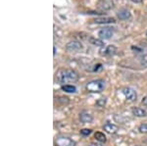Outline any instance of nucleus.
<instances>
[{"label":"nucleus","instance_id":"nucleus-19","mask_svg":"<svg viewBox=\"0 0 147 146\" xmlns=\"http://www.w3.org/2000/svg\"><path fill=\"white\" fill-rule=\"evenodd\" d=\"M91 133H92V129H84L80 131V135L82 136H88L91 135Z\"/></svg>","mask_w":147,"mask_h":146},{"label":"nucleus","instance_id":"nucleus-6","mask_svg":"<svg viewBox=\"0 0 147 146\" xmlns=\"http://www.w3.org/2000/svg\"><path fill=\"white\" fill-rule=\"evenodd\" d=\"M56 146H75V142L70 137L59 136L55 141Z\"/></svg>","mask_w":147,"mask_h":146},{"label":"nucleus","instance_id":"nucleus-5","mask_svg":"<svg viewBox=\"0 0 147 146\" xmlns=\"http://www.w3.org/2000/svg\"><path fill=\"white\" fill-rule=\"evenodd\" d=\"M66 49H67L68 52L78 53L82 49V44L78 40H73V41H70L67 45H66Z\"/></svg>","mask_w":147,"mask_h":146},{"label":"nucleus","instance_id":"nucleus-13","mask_svg":"<svg viewBox=\"0 0 147 146\" xmlns=\"http://www.w3.org/2000/svg\"><path fill=\"white\" fill-rule=\"evenodd\" d=\"M99 7L103 10H110L114 7V3L112 0H101L99 2Z\"/></svg>","mask_w":147,"mask_h":146},{"label":"nucleus","instance_id":"nucleus-14","mask_svg":"<svg viewBox=\"0 0 147 146\" xmlns=\"http://www.w3.org/2000/svg\"><path fill=\"white\" fill-rule=\"evenodd\" d=\"M88 41H89V43L92 44V45H94V46H100V47H104V46H105V43H104V41L102 40V39H100V38L89 37Z\"/></svg>","mask_w":147,"mask_h":146},{"label":"nucleus","instance_id":"nucleus-23","mask_svg":"<svg viewBox=\"0 0 147 146\" xmlns=\"http://www.w3.org/2000/svg\"><path fill=\"white\" fill-rule=\"evenodd\" d=\"M89 146H102L101 143H97V142H91Z\"/></svg>","mask_w":147,"mask_h":146},{"label":"nucleus","instance_id":"nucleus-25","mask_svg":"<svg viewBox=\"0 0 147 146\" xmlns=\"http://www.w3.org/2000/svg\"><path fill=\"white\" fill-rule=\"evenodd\" d=\"M146 35H147V30H146Z\"/></svg>","mask_w":147,"mask_h":146},{"label":"nucleus","instance_id":"nucleus-8","mask_svg":"<svg viewBox=\"0 0 147 146\" xmlns=\"http://www.w3.org/2000/svg\"><path fill=\"white\" fill-rule=\"evenodd\" d=\"M80 121L84 124H91L93 122V116L90 113L84 111L80 114Z\"/></svg>","mask_w":147,"mask_h":146},{"label":"nucleus","instance_id":"nucleus-26","mask_svg":"<svg viewBox=\"0 0 147 146\" xmlns=\"http://www.w3.org/2000/svg\"><path fill=\"white\" fill-rule=\"evenodd\" d=\"M137 146H140V145H137Z\"/></svg>","mask_w":147,"mask_h":146},{"label":"nucleus","instance_id":"nucleus-7","mask_svg":"<svg viewBox=\"0 0 147 146\" xmlns=\"http://www.w3.org/2000/svg\"><path fill=\"white\" fill-rule=\"evenodd\" d=\"M99 52L103 56H113L114 54H116V52H117V48L113 45L104 46L100 49Z\"/></svg>","mask_w":147,"mask_h":146},{"label":"nucleus","instance_id":"nucleus-10","mask_svg":"<svg viewBox=\"0 0 147 146\" xmlns=\"http://www.w3.org/2000/svg\"><path fill=\"white\" fill-rule=\"evenodd\" d=\"M117 16L120 20L122 21H127L131 18V13L129 12V10L127 9H121V10L118 11Z\"/></svg>","mask_w":147,"mask_h":146},{"label":"nucleus","instance_id":"nucleus-15","mask_svg":"<svg viewBox=\"0 0 147 146\" xmlns=\"http://www.w3.org/2000/svg\"><path fill=\"white\" fill-rule=\"evenodd\" d=\"M94 138L96 139V141H98V142H100V143H105L106 141H107L106 135H104L103 133H101V131H96V133H94Z\"/></svg>","mask_w":147,"mask_h":146},{"label":"nucleus","instance_id":"nucleus-3","mask_svg":"<svg viewBox=\"0 0 147 146\" xmlns=\"http://www.w3.org/2000/svg\"><path fill=\"white\" fill-rule=\"evenodd\" d=\"M114 32H115L114 28H111V27L103 28V29H101L98 32V36L102 40H107V39H110L111 37L113 36Z\"/></svg>","mask_w":147,"mask_h":146},{"label":"nucleus","instance_id":"nucleus-22","mask_svg":"<svg viewBox=\"0 0 147 146\" xmlns=\"http://www.w3.org/2000/svg\"><path fill=\"white\" fill-rule=\"evenodd\" d=\"M141 104L143 105V106H146V107H147V96H145V97L142 98V100H141Z\"/></svg>","mask_w":147,"mask_h":146},{"label":"nucleus","instance_id":"nucleus-24","mask_svg":"<svg viewBox=\"0 0 147 146\" xmlns=\"http://www.w3.org/2000/svg\"><path fill=\"white\" fill-rule=\"evenodd\" d=\"M53 49H54V56H55V55H56V47L54 46V47H53Z\"/></svg>","mask_w":147,"mask_h":146},{"label":"nucleus","instance_id":"nucleus-16","mask_svg":"<svg viewBox=\"0 0 147 146\" xmlns=\"http://www.w3.org/2000/svg\"><path fill=\"white\" fill-rule=\"evenodd\" d=\"M62 90L65 91L67 93H76L77 92V87L75 85H72V84H65V85H62Z\"/></svg>","mask_w":147,"mask_h":146},{"label":"nucleus","instance_id":"nucleus-4","mask_svg":"<svg viewBox=\"0 0 147 146\" xmlns=\"http://www.w3.org/2000/svg\"><path fill=\"white\" fill-rule=\"evenodd\" d=\"M123 94H124L125 99L129 102H134L137 99V93L136 89L131 87H125L123 89Z\"/></svg>","mask_w":147,"mask_h":146},{"label":"nucleus","instance_id":"nucleus-17","mask_svg":"<svg viewBox=\"0 0 147 146\" xmlns=\"http://www.w3.org/2000/svg\"><path fill=\"white\" fill-rule=\"evenodd\" d=\"M106 103H107V98L101 97V98H99V99H97L95 105L99 108H104L106 106Z\"/></svg>","mask_w":147,"mask_h":146},{"label":"nucleus","instance_id":"nucleus-1","mask_svg":"<svg viewBox=\"0 0 147 146\" xmlns=\"http://www.w3.org/2000/svg\"><path fill=\"white\" fill-rule=\"evenodd\" d=\"M79 74L72 69H61L57 73V79L60 83L76 82L79 81Z\"/></svg>","mask_w":147,"mask_h":146},{"label":"nucleus","instance_id":"nucleus-18","mask_svg":"<svg viewBox=\"0 0 147 146\" xmlns=\"http://www.w3.org/2000/svg\"><path fill=\"white\" fill-rule=\"evenodd\" d=\"M138 131L140 133H143V135H147V123L141 124L140 126H138Z\"/></svg>","mask_w":147,"mask_h":146},{"label":"nucleus","instance_id":"nucleus-11","mask_svg":"<svg viewBox=\"0 0 147 146\" xmlns=\"http://www.w3.org/2000/svg\"><path fill=\"white\" fill-rule=\"evenodd\" d=\"M131 113L134 116H136L137 118H145L147 116V112L145 110L139 107H134L131 109Z\"/></svg>","mask_w":147,"mask_h":146},{"label":"nucleus","instance_id":"nucleus-2","mask_svg":"<svg viewBox=\"0 0 147 146\" xmlns=\"http://www.w3.org/2000/svg\"><path fill=\"white\" fill-rule=\"evenodd\" d=\"M105 88V81L103 79H94L88 81L85 85V89L90 93H99Z\"/></svg>","mask_w":147,"mask_h":146},{"label":"nucleus","instance_id":"nucleus-12","mask_svg":"<svg viewBox=\"0 0 147 146\" xmlns=\"http://www.w3.org/2000/svg\"><path fill=\"white\" fill-rule=\"evenodd\" d=\"M96 24H100V25H107V24H114L116 22L115 19L111 17H102V18H96L94 20Z\"/></svg>","mask_w":147,"mask_h":146},{"label":"nucleus","instance_id":"nucleus-20","mask_svg":"<svg viewBox=\"0 0 147 146\" xmlns=\"http://www.w3.org/2000/svg\"><path fill=\"white\" fill-rule=\"evenodd\" d=\"M140 65L141 67L143 68H147V54L143 55L140 59Z\"/></svg>","mask_w":147,"mask_h":146},{"label":"nucleus","instance_id":"nucleus-9","mask_svg":"<svg viewBox=\"0 0 147 146\" xmlns=\"http://www.w3.org/2000/svg\"><path fill=\"white\" fill-rule=\"evenodd\" d=\"M103 131H106V133H109V135H115V133H118L119 128H118V126H116V124H114L106 123L103 126Z\"/></svg>","mask_w":147,"mask_h":146},{"label":"nucleus","instance_id":"nucleus-21","mask_svg":"<svg viewBox=\"0 0 147 146\" xmlns=\"http://www.w3.org/2000/svg\"><path fill=\"white\" fill-rule=\"evenodd\" d=\"M103 70V66L101 64H97L94 66V69H93V72H100V71Z\"/></svg>","mask_w":147,"mask_h":146}]
</instances>
